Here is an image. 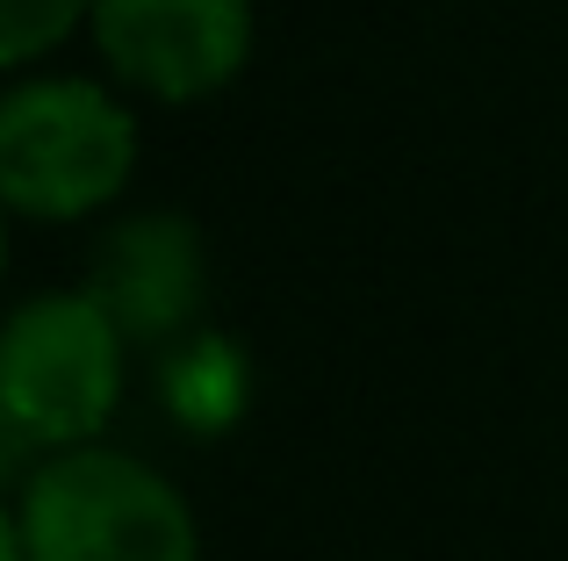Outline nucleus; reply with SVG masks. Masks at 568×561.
<instances>
[{"label":"nucleus","instance_id":"39448f33","mask_svg":"<svg viewBox=\"0 0 568 561\" xmlns=\"http://www.w3.org/2000/svg\"><path fill=\"white\" fill-rule=\"evenodd\" d=\"M209 288L202 238L187 216H130L87 259V295L115 317L123 346H166L194 324Z\"/></svg>","mask_w":568,"mask_h":561},{"label":"nucleus","instance_id":"f03ea898","mask_svg":"<svg viewBox=\"0 0 568 561\" xmlns=\"http://www.w3.org/2000/svg\"><path fill=\"white\" fill-rule=\"evenodd\" d=\"M138 123L94 80H29L0 94V210L72 224L123 195Z\"/></svg>","mask_w":568,"mask_h":561},{"label":"nucleus","instance_id":"6e6552de","mask_svg":"<svg viewBox=\"0 0 568 561\" xmlns=\"http://www.w3.org/2000/svg\"><path fill=\"white\" fill-rule=\"evenodd\" d=\"M0 561H29V554H22V526H14L8 504H0Z\"/></svg>","mask_w":568,"mask_h":561},{"label":"nucleus","instance_id":"7ed1b4c3","mask_svg":"<svg viewBox=\"0 0 568 561\" xmlns=\"http://www.w3.org/2000/svg\"><path fill=\"white\" fill-rule=\"evenodd\" d=\"M123 396V332L87 288L29 295L0 324V404L43 453L94 447Z\"/></svg>","mask_w":568,"mask_h":561},{"label":"nucleus","instance_id":"1a4fd4ad","mask_svg":"<svg viewBox=\"0 0 568 561\" xmlns=\"http://www.w3.org/2000/svg\"><path fill=\"white\" fill-rule=\"evenodd\" d=\"M0 267H8V231H0Z\"/></svg>","mask_w":568,"mask_h":561},{"label":"nucleus","instance_id":"0eeeda50","mask_svg":"<svg viewBox=\"0 0 568 561\" xmlns=\"http://www.w3.org/2000/svg\"><path fill=\"white\" fill-rule=\"evenodd\" d=\"M37 468H43V447L8 418V404H0V482H29Z\"/></svg>","mask_w":568,"mask_h":561},{"label":"nucleus","instance_id":"f257e3e1","mask_svg":"<svg viewBox=\"0 0 568 561\" xmlns=\"http://www.w3.org/2000/svg\"><path fill=\"white\" fill-rule=\"evenodd\" d=\"M29 561H202L187 497L152 461L115 447H65L14 497Z\"/></svg>","mask_w":568,"mask_h":561},{"label":"nucleus","instance_id":"20e7f679","mask_svg":"<svg viewBox=\"0 0 568 561\" xmlns=\"http://www.w3.org/2000/svg\"><path fill=\"white\" fill-rule=\"evenodd\" d=\"M101 65L152 101H202L252 58V0H94Z\"/></svg>","mask_w":568,"mask_h":561},{"label":"nucleus","instance_id":"423d86ee","mask_svg":"<svg viewBox=\"0 0 568 561\" xmlns=\"http://www.w3.org/2000/svg\"><path fill=\"white\" fill-rule=\"evenodd\" d=\"M87 14L94 0H0V65H29V58L58 51Z\"/></svg>","mask_w":568,"mask_h":561}]
</instances>
